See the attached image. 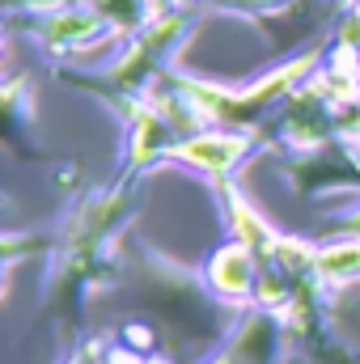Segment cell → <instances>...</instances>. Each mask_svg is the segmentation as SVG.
Here are the masks:
<instances>
[{"label":"cell","instance_id":"6da1fadb","mask_svg":"<svg viewBox=\"0 0 360 364\" xmlns=\"http://www.w3.org/2000/svg\"><path fill=\"white\" fill-rule=\"evenodd\" d=\"M250 149H255V140L246 132H195L182 144H174L166 157L199 170V174H208V178H225Z\"/></svg>","mask_w":360,"mask_h":364},{"label":"cell","instance_id":"7a4b0ae2","mask_svg":"<svg viewBox=\"0 0 360 364\" xmlns=\"http://www.w3.org/2000/svg\"><path fill=\"white\" fill-rule=\"evenodd\" d=\"M208 288L221 301H246V296H255V288H259V259H255V250H246L242 242L221 246L212 255V263H208Z\"/></svg>","mask_w":360,"mask_h":364},{"label":"cell","instance_id":"3957f363","mask_svg":"<svg viewBox=\"0 0 360 364\" xmlns=\"http://www.w3.org/2000/svg\"><path fill=\"white\" fill-rule=\"evenodd\" d=\"M225 212H229V225H233V237L246 246V250H255V259L259 263H268L271 255H275V246H280V237H275V229H271L268 220L238 195V191H225Z\"/></svg>","mask_w":360,"mask_h":364},{"label":"cell","instance_id":"277c9868","mask_svg":"<svg viewBox=\"0 0 360 364\" xmlns=\"http://www.w3.org/2000/svg\"><path fill=\"white\" fill-rule=\"evenodd\" d=\"M318 275L322 284H352L360 279V237H344L318 250Z\"/></svg>","mask_w":360,"mask_h":364},{"label":"cell","instance_id":"5b68a950","mask_svg":"<svg viewBox=\"0 0 360 364\" xmlns=\"http://www.w3.org/2000/svg\"><path fill=\"white\" fill-rule=\"evenodd\" d=\"M97 13H102V21H106L115 34H123V30H136V21H140V0H97Z\"/></svg>","mask_w":360,"mask_h":364},{"label":"cell","instance_id":"8992f818","mask_svg":"<svg viewBox=\"0 0 360 364\" xmlns=\"http://www.w3.org/2000/svg\"><path fill=\"white\" fill-rule=\"evenodd\" d=\"M127 348H140L144 352L149 348V331L144 326H127Z\"/></svg>","mask_w":360,"mask_h":364},{"label":"cell","instance_id":"52a82bcc","mask_svg":"<svg viewBox=\"0 0 360 364\" xmlns=\"http://www.w3.org/2000/svg\"><path fill=\"white\" fill-rule=\"evenodd\" d=\"M344 233H352V237H360V208L352 212V216H344V225H339Z\"/></svg>","mask_w":360,"mask_h":364},{"label":"cell","instance_id":"ba28073f","mask_svg":"<svg viewBox=\"0 0 360 364\" xmlns=\"http://www.w3.org/2000/svg\"><path fill=\"white\" fill-rule=\"evenodd\" d=\"M246 9H284L288 0H242Z\"/></svg>","mask_w":360,"mask_h":364},{"label":"cell","instance_id":"9c48e42d","mask_svg":"<svg viewBox=\"0 0 360 364\" xmlns=\"http://www.w3.org/2000/svg\"><path fill=\"white\" fill-rule=\"evenodd\" d=\"M344 4H348V9H352V4H360V0H344Z\"/></svg>","mask_w":360,"mask_h":364},{"label":"cell","instance_id":"30bf717a","mask_svg":"<svg viewBox=\"0 0 360 364\" xmlns=\"http://www.w3.org/2000/svg\"><path fill=\"white\" fill-rule=\"evenodd\" d=\"M149 364H166V360H149Z\"/></svg>","mask_w":360,"mask_h":364}]
</instances>
